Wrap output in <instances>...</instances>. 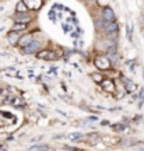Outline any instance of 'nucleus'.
<instances>
[{"label": "nucleus", "mask_w": 144, "mask_h": 151, "mask_svg": "<svg viewBox=\"0 0 144 151\" xmlns=\"http://www.w3.org/2000/svg\"><path fill=\"white\" fill-rule=\"evenodd\" d=\"M24 3L27 6V9L31 10H38L42 6V0H24Z\"/></svg>", "instance_id": "obj_5"}, {"label": "nucleus", "mask_w": 144, "mask_h": 151, "mask_svg": "<svg viewBox=\"0 0 144 151\" xmlns=\"http://www.w3.org/2000/svg\"><path fill=\"white\" fill-rule=\"evenodd\" d=\"M18 38H20V34L17 32V31H10L9 35H7V39H9V42H10L11 45H16V43L18 42Z\"/></svg>", "instance_id": "obj_9"}, {"label": "nucleus", "mask_w": 144, "mask_h": 151, "mask_svg": "<svg viewBox=\"0 0 144 151\" xmlns=\"http://www.w3.org/2000/svg\"><path fill=\"white\" fill-rule=\"evenodd\" d=\"M30 21H31V17L24 16V13H18L16 16V22H24V24H27Z\"/></svg>", "instance_id": "obj_10"}, {"label": "nucleus", "mask_w": 144, "mask_h": 151, "mask_svg": "<svg viewBox=\"0 0 144 151\" xmlns=\"http://www.w3.org/2000/svg\"><path fill=\"white\" fill-rule=\"evenodd\" d=\"M102 17H104V21H113L115 20V14H113V11L107 7V9H104L102 11Z\"/></svg>", "instance_id": "obj_6"}, {"label": "nucleus", "mask_w": 144, "mask_h": 151, "mask_svg": "<svg viewBox=\"0 0 144 151\" xmlns=\"http://www.w3.org/2000/svg\"><path fill=\"white\" fill-rule=\"evenodd\" d=\"M101 84H102V88H104L105 91H108V92L115 91V84H113L112 80H102Z\"/></svg>", "instance_id": "obj_7"}, {"label": "nucleus", "mask_w": 144, "mask_h": 151, "mask_svg": "<svg viewBox=\"0 0 144 151\" xmlns=\"http://www.w3.org/2000/svg\"><path fill=\"white\" fill-rule=\"evenodd\" d=\"M95 66L99 69V70H108L109 66H111V62H109V58L108 56H99L95 59Z\"/></svg>", "instance_id": "obj_1"}, {"label": "nucleus", "mask_w": 144, "mask_h": 151, "mask_svg": "<svg viewBox=\"0 0 144 151\" xmlns=\"http://www.w3.org/2000/svg\"><path fill=\"white\" fill-rule=\"evenodd\" d=\"M39 42H37V41H31V42L28 43L27 46H24V53H35L38 49H39Z\"/></svg>", "instance_id": "obj_4"}, {"label": "nucleus", "mask_w": 144, "mask_h": 151, "mask_svg": "<svg viewBox=\"0 0 144 151\" xmlns=\"http://www.w3.org/2000/svg\"><path fill=\"white\" fill-rule=\"evenodd\" d=\"M98 27L102 28L105 32H115L117 29V25L113 21H99L98 22Z\"/></svg>", "instance_id": "obj_2"}, {"label": "nucleus", "mask_w": 144, "mask_h": 151, "mask_svg": "<svg viewBox=\"0 0 144 151\" xmlns=\"http://www.w3.org/2000/svg\"><path fill=\"white\" fill-rule=\"evenodd\" d=\"M37 56L39 59H45V60H55L56 59V53L52 52V50H49V49H43L41 52H38Z\"/></svg>", "instance_id": "obj_3"}, {"label": "nucleus", "mask_w": 144, "mask_h": 151, "mask_svg": "<svg viewBox=\"0 0 144 151\" xmlns=\"http://www.w3.org/2000/svg\"><path fill=\"white\" fill-rule=\"evenodd\" d=\"M28 9H27V6H25V3L24 1H20L18 4H17V11L18 13H25Z\"/></svg>", "instance_id": "obj_12"}, {"label": "nucleus", "mask_w": 144, "mask_h": 151, "mask_svg": "<svg viewBox=\"0 0 144 151\" xmlns=\"http://www.w3.org/2000/svg\"><path fill=\"white\" fill-rule=\"evenodd\" d=\"M32 41V35H22V37L18 38V45L21 46V48H24V46H27L28 43Z\"/></svg>", "instance_id": "obj_8"}, {"label": "nucleus", "mask_w": 144, "mask_h": 151, "mask_svg": "<svg viewBox=\"0 0 144 151\" xmlns=\"http://www.w3.org/2000/svg\"><path fill=\"white\" fill-rule=\"evenodd\" d=\"M91 77H92V78H94V80H95L96 83H101V81L104 80V77H102L101 74H96V73H94V74L91 76Z\"/></svg>", "instance_id": "obj_14"}, {"label": "nucleus", "mask_w": 144, "mask_h": 151, "mask_svg": "<svg viewBox=\"0 0 144 151\" xmlns=\"http://www.w3.org/2000/svg\"><path fill=\"white\" fill-rule=\"evenodd\" d=\"M25 28H27V24H24V22H16V25L13 27V31L20 32V31H24Z\"/></svg>", "instance_id": "obj_11"}, {"label": "nucleus", "mask_w": 144, "mask_h": 151, "mask_svg": "<svg viewBox=\"0 0 144 151\" xmlns=\"http://www.w3.org/2000/svg\"><path fill=\"white\" fill-rule=\"evenodd\" d=\"M102 141H104L105 144H116L117 141H119V139H111V137H104V139H102Z\"/></svg>", "instance_id": "obj_13"}]
</instances>
